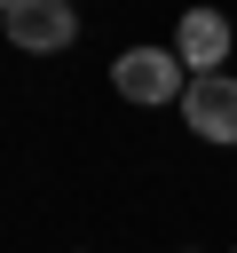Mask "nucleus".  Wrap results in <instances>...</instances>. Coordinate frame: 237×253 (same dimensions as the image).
I'll list each match as a JSON object with an SVG mask.
<instances>
[{"label":"nucleus","mask_w":237,"mask_h":253,"mask_svg":"<svg viewBox=\"0 0 237 253\" xmlns=\"http://www.w3.org/2000/svg\"><path fill=\"white\" fill-rule=\"evenodd\" d=\"M8 40L24 55H55V47L79 40V16H71V0H16L8 8Z\"/></svg>","instance_id":"obj_2"},{"label":"nucleus","mask_w":237,"mask_h":253,"mask_svg":"<svg viewBox=\"0 0 237 253\" xmlns=\"http://www.w3.org/2000/svg\"><path fill=\"white\" fill-rule=\"evenodd\" d=\"M174 55L190 63V79H205V71L229 55V16H221V8H190L182 32H174Z\"/></svg>","instance_id":"obj_4"},{"label":"nucleus","mask_w":237,"mask_h":253,"mask_svg":"<svg viewBox=\"0 0 237 253\" xmlns=\"http://www.w3.org/2000/svg\"><path fill=\"white\" fill-rule=\"evenodd\" d=\"M8 8H16V0H0V16H8Z\"/></svg>","instance_id":"obj_5"},{"label":"nucleus","mask_w":237,"mask_h":253,"mask_svg":"<svg viewBox=\"0 0 237 253\" xmlns=\"http://www.w3.org/2000/svg\"><path fill=\"white\" fill-rule=\"evenodd\" d=\"M111 87L126 103H182V55L174 47H126L111 63Z\"/></svg>","instance_id":"obj_1"},{"label":"nucleus","mask_w":237,"mask_h":253,"mask_svg":"<svg viewBox=\"0 0 237 253\" xmlns=\"http://www.w3.org/2000/svg\"><path fill=\"white\" fill-rule=\"evenodd\" d=\"M182 119H190V134H205V142H237V79H229V71L190 79V87H182Z\"/></svg>","instance_id":"obj_3"}]
</instances>
